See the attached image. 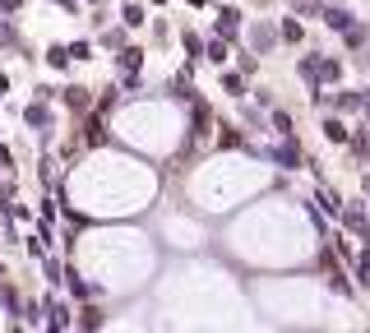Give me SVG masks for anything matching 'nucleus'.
Here are the masks:
<instances>
[{"label":"nucleus","mask_w":370,"mask_h":333,"mask_svg":"<svg viewBox=\"0 0 370 333\" xmlns=\"http://www.w3.org/2000/svg\"><path fill=\"white\" fill-rule=\"evenodd\" d=\"M153 5H167V0H153Z\"/></svg>","instance_id":"412c9836"},{"label":"nucleus","mask_w":370,"mask_h":333,"mask_svg":"<svg viewBox=\"0 0 370 333\" xmlns=\"http://www.w3.org/2000/svg\"><path fill=\"white\" fill-rule=\"evenodd\" d=\"M139 61H144V51H139V46H125V51H121V70H125V75H135Z\"/></svg>","instance_id":"39448f33"},{"label":"nucleus","mask_w":370,"mask_h":333,"mask_svg":"<svg viewBox=\"0 0 370 333\" xmlns=\"http://www.w3.org/2000/svg\"><path fill=\"white\" fill-rule=\"evenodd\" d=\"M324 139H333V144H347V125H342L338 116H329V121H324Z\"/></svg>","instance_id":"7ed1b4c3"},{"label":"nucleus","mask_w":370,"mask_h":333,"mask_svg":"<svg viewBox=\"0 0 370 333\" xmlns=\"http://www.w3.org/2000/svg\"><path fill=\"white\" fill-rule=\"evenodd\" d=\"M324 23H329L333 32H347V28H356V23H352V15H347V10H338V5H329V10H324Z\"/></svg>","instance_id":"f03ea898"},{"label":"nucleus","mask_w":370,"mask_h":333,"mask_svg":"<svg viewBox=\"0 0 370 333\" xmlns=\"http://www.w3.org/2000/svg\"><path fill=\"white\" fill-rule=\"evenodd\" d=\"M125 23L139 28V23H144V5H125Z\"/></svg>","instance_id":"9b49d317"},{"label":"nucleus","mask_w":370,"mask_h":333,"mask_svg":"<svg viewBox=\"0 0 370 333\" xmlns=\"http://www.w3.org/2000/svg\"><path fill=\"white\" fill-rule=\"evenodd\" d=\"M273 37H278V32H273V28H264V23H260L255 32H250V42H255V51H269V46H273Z\"/></svg>","instance_id":"423d86ee"},{"label":"nucleus","mask_w":370,"mask_h":333,"mask_svg":"<svg viewBox=\"0 0 370 333\" xmlns=\"http://www.w3.org/2000/svg\"><path fill=\"white\" fill-rule=\"evenodd\" d=\"M296 158H301V153H296L292 144H282V149H278V162H282V166H296Z\"/></svg>","instance_id":"ddd939ff"},{"label":"nucleus","mask_w":370,"mask_h":333,"mask_svg":"<svg viewBox=\"0 0 370 333\" xmlns=\"http://www.w3.org/2000/svg\"><path fill=\"white\" fill-rule=\"evenodd\" d=\"M347 227H356V231H366V218H361V209H352V213H347ZM366 236H370V231H366Z\"/></svg>","instance_id":"6ab92c4d"},{"label":"nucleus","mask_w":370,"mask_h":333,"mask_svg":"<svg viewBox=\"0 0 370 333\" xmlns=\"http://www.w3.org/2000/svg\"><path fill=\"white\" fill-rule=\"evenodd\" d=\"M70 56H75V61H88L92 46H88V42H75V46H70Z\"/></svg>","instance_id":"a211bd4d"},{"label":"nucleus","mask_w":370,"mask_h":333,"mask_svg":"<svg viewBox=\"0 0 370 333\" xmlns=\"http://www.w3.org/2000/svg\"><path fill=\"white\" fill-rule=\"evenodd\" d=\"M301 37H306V28L296 19H282V42H301Z\"/></svg>","instance_id":"6e6552de"},{"label":"nucleus","mask_w":370,"mask_h":333,"mask_svg":"<svg viewBox=\"0 0 370 333\" xmlns=\"http://www.w3.org/2000/svg\"><path fill=\"white\" fill-rule=\"evenodd\" d=\"M273 125H278V135H292V116L287 111H273Z\"/></svg>","instance_id":"dca6fc26"},{"label":"nucleus","mask_w":370,"mask_h":333,"mask_svg":"<svg viewBox=\"0 0 370 333\" xmlns=\"http://www.w3.org/2000/svg\"><path fill=\"white\" fill-rule=\"evenodd\" d=\"M56 5H65V10H75V0H56Z\"/></svg>","instance_id":"aec40b11"},{"label":"nucleus","mask_w":370,"mask_h":333,"mask_svg":"<svg viewBox=\"0 0 370 333\" xmlns=\"http://www.w3.org/2000/svg\"><path fill=\"white\" fill-rule=\"evenodd\" d=\"M241 32V10L236 5H222L217 10V37H236Z\"/></svg>","instance_id":"f257e3e1"},{"label":"nucleus","mask_w":370,"mask_h":333,"mask_svg":"<svg viewBox=\"0 0 370 333\" xmlns=\"http://www.w3.org/2000/svg\"><path fill=\"white\" fill-rule=\"evenodd\" d=\"M28 125H32V130H46V125H51V116H46V106H37V102L28 106Z\"/></svg>","instance_id":"0eeeda50"},{"label":"nucleus","mask_w":370,"mask_h":333,"mask_svg":"<svg viewBox=\"0 0 370 333\" xmlns=\"http://www.w3.org/2000/svg\"><path fill=\"white\" fill-rule=\"evenodd\" d=\"M204 56H208L213 65H222V61H227V37H213V42L204 46Z\"/></svg>","instance_id":"20e7f679"},{"label":"nucleus","mask_w":370,"mask_h":333,"mask_svg":"<svg viewBox=\"0 0 370 333\" xmlns=\"http://www.w3.org/2000/svg\"><path fill=\"white\" fill-rule=\"evenodd\" d=\"M65 324H70V315H65V305H51V329L61 333V329H65Z\"/></svg>","instance_id":"f8f14e48"},{"label":"nucleus","mask_w":370,"mask_h":333,"mask_svg":"<svg viewBox=\"0 0 370 333\" xmlns=\"http://www.w3.org/2000/svg\"><path fill=\"white\" fill-rule=\"evenodd\" d=\"M181 42H185V51H190V56H204V42H199V37H195V32H185Z\"/></svg>","instance_id":"f3484780"},{"label":"nucleus","mask_w":370,"mask_h":333,"mask_svg":"<svg viewBox=\"0 0 370 333\" xmlns=\"http://www.w3.org/2000/svg\"><path fill=\"white\" fill-rule=\"evenodd\" d=\"M338 106H342V111H356V106H366V97H356V93H342Z\"/></svg>","instance_id":"2eb2a0df"},{"label":"nucleus","mask_w":370,"mask_h":333,"mask_svg":"<svg viewBox=\"0 0 370 333\" xmlns=\"http://www.w3.org/2000/svg\"><path fill=\"white\" fill-rule=\"evenodd\" d=\"M46 61L56 65V70H65V65H70V46H51V56H46Z\"/></svg>","instance_id":"1a4fd4ad"},{"label":"nucleus","mask_w":370,"mask_h":333,"mask_svg":"<svg viewBox=\"0 0 370 333\" xmlns=\"http://www.w3.org/2000/svg\"><path fill=\"white\" fill-rule=\"evenodd\" d=\"M222 88H227L231 97H241V93H246V84H241V75H222Z\"/></svg>","instance_id":"9d476101"},{"label":"nucleus","mask_w":370,"mask_h":333,"mask_svg":"<svg viewBox=\"0 0 370 333\" xmlns=\"http://www.w3.org/2000/svg\"><path fill=\"white\" fill-rule=\"evenodd\" d=\"M65 102L70 106H88V88H70L65 93Z\"/></svg>","instance_id":"4468645a"}]
</instances>
